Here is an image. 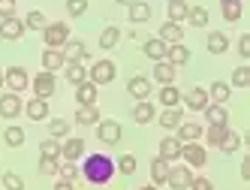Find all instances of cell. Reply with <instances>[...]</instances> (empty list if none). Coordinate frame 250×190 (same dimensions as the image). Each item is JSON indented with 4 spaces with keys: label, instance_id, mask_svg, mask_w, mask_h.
<instances>
[{
    "label": "cell",
    "instance_id": "35",
    "mask_svg": "<svg viewBox=\"0 0 250 190\" xmlns=\"http://www.w3.org/2000/svg\"><path fill=\"white\" fill-rule=\"evenodd\" d=\"M223 19L229 24H235L241 19V0H226V3H223Z\"/></svg>",
    "mask_w": 250,
    "mask_h": 190
},
{
    "label": "cell",
    "instance_id": "53",
    "mask_svg": "<svg viewBox=\"0 0 250 190\" xmlns=\"http://www.w3.org/2000/svg\"><path fill=\"white\" fill-rule=\"evenodd\" d=\"M55 190H76V187H73V181H63V178H61V181L55 184Z\"/></svg>",
    "mask_w": 250,
    "mask_h": 190
},
{
    "label": "cell",
    "instance_id": "46",
    "mask_svg": "<svg viewBox=\"0 0 250 190\" xmlns=\"http://www.w3.org/2000/svg\"><path fill=\"white\" fill-rule=\"evenodd\" d=\"M40 151H42V157H55V160H58V154H61V145H58V142H55V139L48 136L45 142H40Z\"/></svg>",
    "mask_w": 250,
    "mask_h": 190
},
{
    "label": "cell",
    "instance_id": "48",
    "mask_svg": "<svg viewBox=\"0 0 250 190\" xmlns=\"http://www.w3.org/2000/svg\"><path fill=\"white\" fill-rule=\"evenodd\" d=\"M84 9H87V0H66V12L69 15H84Z\"/></svg>",
    "mask_w": 250,
    "mask_h": 190
},
{
    "label": "cell",
    "instance_id": "25",
    "mask_svg": "<svg viewBox=\"0 0 250 190\" xmlns=\"http://www.w3.org/2000/svg\"><path fill=\"white\" fill-rule=\"evenodd\" d=\"M166 61H169V63H175V66H181V63H187V61H190V48H184L181 42H175V45H169V51H166Z\"/></svg>",
    "mask_w": 250,
    "mask_h": 190
},
{
    "label": "cell",
    "instance_id": "4",
    "mask_svg": "<svg viewBox=\"0 0 250 190\" xmlns=\"http://www.w3.org/2000/svg\"><path fill=\"white\" fill-rule=\"evenodd\" d=\"M181 157H184L193 169H199V166H205L208 154H205V148H202V145H196V142H184V145H181Z\"/></svg>",
    "mask_w": 250,
    "mask_h": 190
},
{
    "label": "cell",
    "instance_id": "50",
    "mask_svg": "<svg viewBox=\"0 0 250 190\" xmlns=\"http://www.w3.org/2000/svg\"><path fill=\"white\" fill-rule=\"evenodd\" d=\"M0 15H3V19H12L15 15V0H0Z\"/></svg>",
    "mask_w": 250,
    "mask_h": 190
},
{
    "label": "cell",
    "instance_id": "6",
    "mask_svg": "<svg viewBox=\"0 0 250 190\" xmlns=\"http://www.w3.org/2000/svg\"><path fill=\"white\" fill-rule=\"evenodd\" d=\"M115 79V63L112 61H97L91 66V82L94 84H109Z\"/></svg>",
    "mask_w": 250,
    "mask_h": 190
},
{
    "label": "cell",
    "instance_id": "15",
    "mask_svg": "<svg viewBox=\"0 0 250 190\" xmlns=\"http://www.w3.org/2000/svg\"><path fill=\"white\" fill-rule=\"evenodd\" d=\"M184 103H187V109H193V112H202L205 106H211L208 91H202V88H193V91L184 97Z\"/></svg>",
    "mask_w": 250,
    "mask_h": 190
},
{
    "label": "cell",
    "instance_id": "33",
    "mask_svg": "<svg viewBox=\"0 0 250 190\" xmlns=\"http://www.w3.org/2000/svg\"><path fill=\"white\" fill-rule=\"evenodd\" d=\"M181 121H184V118H181V109H178V106H175V109H166L163 115H160V124H163L166 130H175Z\"/></svg>",
    "mask_w": 250,
    "mask_h": 190
},
{
    "label": "cell",
    "instance_id": "44",
    "mask_svg": "<svg viewBox=\"0 0 250 190\" xmlns=\"http://www.w3.org/2000/svg\"><path fill=\"white\" fill-rule=\"evenodd\" d=\"M223 136H226V127L211 124V127H208V133H205V139H208V145H220V142H223Z\"/></svg>",
    "mask_w": 250,
    "mask_h": 190
},
{
    "label": "cell",
    "instance_id": "27",
    "mask_svg": "<svg viewBox=\"0 0 250 190\" xmlns=\"http://www.w3.org/2000/svg\"><path fill=\"white\" fill-rule=\"evenodd\" d=\"M226 48H229V40H226V33L214 30L211 37H208V51H211V55H223Z\"/></svg>",
    "mask_w": 250,
    "mask_h": 190
},
{
    "label": "cell",
    "instance_id": "24",
    "mask_svg": "<svg viewBox=\"0 0 250 190\" xmlns=\"http://www.w3.org/2000/svg\"><path fill=\"white\" fill-rule=\"evenodd\" d=\"M133 118H136V124H151L154 121V106L148 100H139L136 109H133Z\"/></svg>",
    "mask_w": 250,
    "mask_h": 190
},
{
    "label": "cell",
    "instance_id": "5",
    "mask_svg": "<svg viewBox=\"0 0 250 190\" xmlns=\"http://www.w3.org/2000/svg\"><path fill=\"white\" fill-rule=\"evenodd\" d=\"M58 91V82H55V73H40L37 79H33V94H37L40 100L51 97Z\"/></svg>",
    "mask_w": 250,
    "mask_h": 190
},
{
    "label": "cell",
    "instance_id": "47",
    "mask_svg": "<svg viewBox=\"0 0 250 190\" xmlns=\"http://www.w3.org/2000/svg\"><path fill=\"white\" fill-rule=\"evenodd\" d=\"M3 187L6 190H24V181H21V175H15V172H3Z\"/></svg>",
    "mask_w": 250,
    "mask_h": 190
},
{
    "label": "cell",
    "instance_id": "30",
    "mask_svg": "<svg viewBox=\"0 0 250 190\" xmlns=\"http://www.w3.org/2000/svg\"><path fill=\"white\" fill-rule=\"evenodd\" d=\"M187 9H190V6L184 3V0H169V21H175V24L184 21V19H187Z\"/></svg>",
    "mask_w": 250,
    "mask_h": 190
},
{
    "label": "cell",
    "instance_id": "38",
    "mask_svg": "<svg viewBox=\"0 0 250 190\" xmlns=\"http://www.w3.org/2000/svg\"><path fill=\"white\" fill-rule=\"evenodd\" d=\"M238 145H241V136L238 133H232V130H226V136H223V142L217 145L223 154H232V151H238Z\"/></svg>",
    "mask_w": 250,
    "mask_h": 190
},
{
    "label": "cell",
    "instance_id": "2",
    "mask_svg": "<svg viewBox=\"0 0 250 190\" xmlns=\"http://www.w3.org/2000/svg\"><path fill=\"white\" fill-rule=\"evenodd\" d=\"M42 40H45V45H48V48H61V45L69 40V27H66V24H61V21L45 24V27H42Z\"/></svg>",
    "mask_w": 250,
    "mask_h": 190
},
{
    "label": "cell",
    "instance_id": "51",
    "mask_svg": "<svg viewBox=\"0 0 250 190\" xmlns=\"http://www.w3.org/2000/svg\"><path fill=\"white\" fill-rule=\"evenodd\" d=\"M190 190H214V184L208 178H193L190 181Z\"/></svg>",
    "mask_w": 250,
    "mask_h": 190
},
{
    "label": "cell",
    "instance_id": "18",
    "mask_svg": "<svg viewBox=\"0 0 250 190\" xmlns=\"http://www.w3.org/2000/svg\"><path fill=\"white\" fill-rule=\"evenodd\" d=\"M202 112H205V118H208V124L226 127V121H229V112H226V106H220V103H214V106H205Z\"/></svg>",
    "mask_w": 250,
    "mask_h": 190
},
{
    "label": "cell",
    "instance_id": "1",
    "mask_svg": "<svg viewBox=\"0 0 250 190\" xmlns=\"http://www.w3.org/2000/svg\"><path fill=\"white\" fill-rule=\"evenodd\" d=\"M82 172H84V178L91 184H109L112 175H115V163L105 157V154H91V157L84 160Z\"/></svg>",
    "mask_w": 250,
    "mask_h": 190
},
{
    "label": "cell",
    "instance_id": "34",
    "mask_svg": "<svg viewBox=\"0 0 250 190\" xmlns=\"http://www.w3.org/2000/svg\"><path fill=\"white\" fill-rule=\"evenodd\" d=\"M118 40H121V30H118L115 24H109V27L100 33V45H103V48H115Z\"/></svg>",
    "mask_w": 250,
    "mask_h": 190
},
{
    "label": "cell",
    "instance_id": "3",
    "mask_svg": "<svg viewBox=\"0 0 250 190\" xmlns=\"http://www.w3.org/2000/svg\"><path fill=\"white\" fill-rule=\"evenodd\" d=\"M3 82L9 84V91L12 94H19V91H24L27 88V70H24V66H9V70L3 73Z\"/></svg>",
    "mask_w": 250,
    "mask_h": 190
},
{
    "label": "cell",
    "instance_id": "40",
    "mask_svg": "<svg viewBox=\"0 0 250 190\" xmlns=\"http://www.w3.org/2000/svg\"><path fill=\"white\" fill-rule=\"evenodd\" d=\"M115 166H118L115 172H121V175H133V172H136V157H133V154H124Z\"/></svg>",
    "mask_w": 250,
    "mask_h": 190
},
{
    "label": "cell",
    "instance_id": "28",
    "mask_svg": "<svg viewBox=\"0 0 250 190\" xmlns=\"http://www.w3.org/2000/svg\"><path fill=\"white\" fill-rule=\"evenodd\" d=\"M208 100H214V103H220V106H226V100H229V84H226V82H214V84H211V91H208Z\"/></svg>",
    "mask_w": 250,
    "mask_h": 190
},
{
    "label": "cell",
    "instance_id": "37",
    "mask_svg": "<svg viewBox=\"0 0 250 190\" xmlns=\"http://www.w3.org/2000/svg\"><path fill=\"white\" fill-rule=\"evenodd\" d=\"M3 142H6L9 148H19V145H24V130H21V127H6V133H3Z\"/></svg>",
    "mask_w": 250,
    "mask_h": 190
},
{
    "label": "cell",
    "instance_id": "23",
    "mask_svg": "<svg viewBox=\"0 0 250 190\" xmlns=\"http://www.w3.org/2000/svg\"><path fill=\"white\" fill-rule=\"evenodd\" d=\"M166 51H169V45H166L163 40H160V37L145 42V55H148L151 61H166Z\"/></svg>",
    "mask_w": 250,
    "mask_h": 190
},
{
    "label": "cell",
    "instance_id": "36",
    "mask_svg": "<svg viewBox=\"0 0 250 190\" xmlns=\"http://www.w3.org/2000/svg\"><path fill=\"white\" fill-rule=\"evenodd\" d=\"M187 21L196 24V27L208 24V9H205V6H190V9H187Z\"/></svg>",
    "mask_w": 250,
    "mask_h": 190
},
{
    "label": "cell",
    "instance_id": "29",
    "mask_svg": "<svg viewBox=\"0 0 250 190\" xmlns=\"http://www.w3.org/2000/svg\"><path fill=\"white\" fill-rule=\"evenodd\" d=\"M178 100H181V94H178L175 84H163V91H160V103H163L166 109H175Z\"/></svg>",
    "mask_w": 250,
    "mask_h": 190
},
{
    "label": "cell",
    "instance_id": "10",
    "mask_svg": "<svg viewBox=\"0 0 250 190\" xmlns=\"http://www.w3.org/2000/svg\"><path fill=\"white\" fill-rule=\"evenodd\" d=\"M127 91H130V97H136V100H148V97H151V82H148L145 76H133V79L127 82Z\"/></svg>",
    "mask_w": 250,
    "mask_h": 190
},
{
    "label": "cell",
    "instance_id": "43",
    "mask_svg": "<svg viewBox=\"0 0 250 190\" xmlns=\"http://www.w3.org/2000/svg\"><path fill=\"white\" fill-rule=\"evenodd\" d=\"M48 133H51V139H61V136H66L69 133V124H66V121H48Z\"/></svg>",
    "mask_w": 250,
    "mask_h": 190
},
{
    "label": "cell",
    "instance_id": "57",
    "mask_svg": "<svg viewBox=\"0 0 250 190\" xmlns=\"http://www.w3.org/2000/svg\"><path fill=\"white\" fill-rule=\"evenodd\" d=\"M0 88H3V70H0Z\"/></svg>",
    "mask_w": 250,
    "mask_h": 190
},
{
    "label": "cell",
    "instance_id": "11",
    "mask_svg": "<svg viewBox=\"0 0 250 190\" xmlns=\"http://www.w3.org/2000/svg\"><path fill=\"white\" fill-rule=\"evenodd\" d=\"M190 181H193V175H190V169H169V178H166V184L172 187V190H187L190 187Z\"/></svg>",
    "mask_w": 250,
    "mask_h": 190
},
{
    "label": "cell",
    "instance_id": "54",
    "mask_svg": "<svg viewBox=\"0 0 250 190\" xmlns=\"http://www.w3.org/2000/svg\"><path fill=\"white\" fill-rule=\"evenodd\" d=\"M241 178H250V160H244V166H241Z\"/></svg>",
    "mask_w": 250,
    "mask_h": 190
},
{
    "label": "cell",
    "instance_id": "20",
    "mask_svg": "<svg viewBox=\"0 0 250 190\" xmlns=\"http://www.w3.org/2000/svg\"><path fill=\"white\" fill-rule=\"evenodd\" d=\"M19 112H21V97H15V94L0 97V115L3 118H15Z\"/></svg>",
    "mask_w": 250,
    "mask_h": 190
},
{
    "label": "cell",
    "instance_id": "56",
    "mask_svg": "<svg viewBox=\"0 0 250 190\" xmlns=\"http://www.w3.org/2000/svg\"><path fill=\"white\" fill-rule=\"evenodd\" d=\"M139 190H157V184H151V187H139Z\"/></svg>",
    "mask_w": 250,
    "mask_h": 190
},
{
    "label": "cell",
    "instance_id": "32",
    "mask_svg": "<svg viewBox=\"0 0 250 190\" xmlns=\"http://www.w3.org/2000/svg\"><path fill=\"white\" fill-rule=\"evenodd\" d=\"M148 19H151V6L145 3V0H139V3L130 6V21L139 24V21H148Z\"/></svg>",
    "mask_w": 250,
    "mask_h": 190
},
{
    "label": "cell",
    "instance_id": "13",
    "mask_svg": "<svg viewBox=\"0 0 250 190\" xmlns=\"http://www.w3.org/2000/svg\"><path fill=\"white\" fill-rule=\"evenodd\" d=\"M181 139H172V136H166V139L163 142H160V157H163V160H178V157H181Z\"/></svg>",
    "mask_w": 250,
    "mask_h": 190
},
{
    "label": "cell",
    "instance_id": "45",
    "mask_svg": "<svg viewBox=\"0 0 250 190\" xmlns=\"http://www.w3.org/2000/svg\"><path fill=\"white\" fill-rule=\"evenodd\" d=\"M58 172H61L63 181H76V178H79V166H76L73 160H66L63 166H58Z\"/></svg>",
    "mask_w": 250,
    "mask_h": 190
},
{
    "label": "cell",
    "instance_id": "39",
    "mask_svg": "<svg viewBox=\"0 0 250 190\" xmlns=\"http://www.w3.org/2000/svg\"><path fill=\"white\" fill-rule=\"evenodd\" d=\"M66 79L73 82V84H82V82H87V70L82 63H69V70H66Z\"/></svg>",
    "mask_w": 250,
    "mask_h": 190
},
{
    "label": "cell",
    "instance_id": "16",
    "mask_svg": "<svg viewBox=\"0 0 250 190\" xmlns=\"http://www.w3.org/2000/svg\"><path fill=\"white\" fill-rule=\"evenodd\" d=\"M66 61H63V51L61 48H45L42 51V66H45V73H55V70H61Z\"/></svg>",
    "mask_w": 250,
    "mask_h": 190
},
{
    "label": "cell",
    "instance_id": "52",
    "mask_svg": "<svg viewBox=\"0 0 250 190\" xmlns=\"http://www.w3.org/2000/svg\"><path fill=\"white\" fill-rule=\"evenodd\" d=\"M238 55L241 58H250V37H241L238 40Z\"/></svg>",
    "mask_w": 250,
    "mask_h": 190
},
{
    "label": "cell",
    "instance_id": "8",
    "mask_svg": "<svg viewBox=\"0 0 250 190\" xmlns=\"http://www.w3.org/2000/svg\"><path fill=\"white\" fill-rule=\"evenodd\" d=\"M21 33H24V21H19L15 15L0 21V40H21Z\"/></svg>",
    "mask_w": 250,
    "mask_h": 190
},
{
    "label": "cell",
    "instance_id": "42",
    "mask_svg": "<svg viewBox=\"0 0 250 190\" xmlns=\"http://www.w3.org/2000/svg\"><path fill=\"white\" fill-rule=\"evenodd\" d=\"M232 84H235V88H247V84H250V70H247V66L232 70Z\"/></svg>",
    "mask_w": 250,
    "mask_h": 190
},
{
    "label": "cell",
    "instance_id": "41",
    "mask_svg": "<svg viewBox=\"0 0 250 190\" xmlns=\"http://www.w3.org/2000/svg\"><path fill=\"white\" fill-rule=\"evenodd\" d=\"M24 27H30V30H42V27H45V15H42L40 9L27 12V19H24Z\"/></svg>",
    "mask_w": 250,
    "mask_h": 190
},
{
    "label": "cell",
    "instance_id": "7",
    "mask_svg": "<svg viewBox=\"0 0 250 190\" xmlns=\"http://www.w3.org/2000/svg\"><path fill=\"white\" fill-rule=\"evenodd\" d=\"M97 136H100V142H105V145H118L121 142V124H118V121H100Z\"/></svg>",
    "mask_w": 250,
    "mask_h": 190
},
{
    "label": "cell",
    "instance_id": "49",
    "mask_svg": "<svg viewBox=\"0 0 250 190\" xmlns=\"http://www.w3.org/2000/svg\"><path fill=\"white\" fill-rule=\"evenodd\" d=\"M40 172H42V175H55V172H58V160L55 157H42L40 160Z\"/></svg>",
    "mask_w": 250,
    "mask_h": 190
},
{
    "label": "cell",
    "instance_id": "17",
    "mask_svg": "<svg viewBox=\"0 0 250 190\" xmlns=\"http://www.w3.org/2000/svg\"><path fill=\"white\" fill-rule=\"evenodd\" d=\"M202 136V124H193V121H181L178 124V139L181 142H196Z\"/></svg>",
    "mask_w": 250,
    "mask_h": 190
},
{
    "label": "cell",
    "instance_id": "26",
    "mask_svg": "<svg viewBox=\"0 0 250 190\" xmlns=\"http://www.w3.org/2000/svg\"><path fill=\"white\" fill-rule=\"evenodd\" d=\"M169 160H163V157H157L154 163H151V178H154V184H166V178H169Z\"/></svg>",
    "mask_w": 250,
    "mask_h": 190
},
{
    "label": "cell",
    "instance_id": "14",
    "mask_svg": "<svg viewBox=\"0 0 250 190\" xmlns=\"http://www.w3.org/2000/svg\"><path fill=\"white\" fill-rule=\"evenodd\" d=\"M160 40H163L166 45L181 42V40H184V27H181V24H175V21H166L163 27H160Z\"/></svg>",
    "mask_w": 250,
    "mask_h": 190
},
{
    "label": "cell",
    "instance_id": "58",
    "mask_svg": "<svg viewBox=\"0 0 250 190\" xmlns=\"http://www.w3.org/2000/svg\"><path fill=\"white\" fill-rule=\"evenodd\" d=\"M223 3H226V0H223Z\"/></svg>",
    "mask_w": 250,
    "mask_h": 190
},
{
    "label": "cell",
    "instance_id": "21",
    "mask_svg": "<svg viewBox=\"0 0 250 190\" xmlns=\"http://www.w3.org/2000/svg\"><path fill=\"white\" fill-rule=\"evenodd\" d=\"M61 154H63V160H79L82 154H84V142L82 139H66L63 145H61Z\"/></svg>",
    "mask_w": 250,
    "mask_h": 190
},
{
    "label": "cell",
    "instance_id": "12",
    "mask_svg": "<svg viewBox=\"0 0 250 190\" xmlns=\"http://www.w3.org/2000/svg\"><path fill=\"white\" fill-rule=\"evenodd\" d=\"M76 100H79V106H94V103H97V84L94 82L76 84Z\"/></svg>",
    "mask_w": 250,
    "mask_h": 190
},
{
    "label": "cell",
    "instance_id": "55",
    "mask_svg": "<svg viewBox=\"0 0 250 190\" xmlns=\"http://www.w3.org/2000/svg\"><path fill=\"white\" fill-rule=\"evenodd\" d=\"M121 6H133V3H139V0H118Z\"/></svg>",
    "mask_w": 250,
    "mask_h": 190
},
{
    "label": "cell",
    "instance_id": "9",
    "mask_svg": "<svg viewBox=\"0 0 250 190\" xmlns=\"http://www.w3.org/2000/svg\"><path fill=\"white\" fill-rule=\"evenodd\" d=\"M87 58V48H84V42H79V40H73V42H63V61L66 63H82Z\"/></svg>",
    "mask_w": 250,
    "mask_h": 190
},
{
    "label": "cell",
    "instance_id": "31",
    "mask_svg": "<svg viewBox=\"0 0 250 190\" xmlns=\"http://www.w3.org/2000/svg\"><path fill=\"white\" fill-rule=\"evenodd\" d=\"M76 121L79 124H97L100 121V112H97V106H79V112H76Z\"/></svg>",
    "mask_w": 250,
    "mask_h": 190
},
{
    "label": "cell",
    "instance_id": "19",
    "mask_svg": "<svg viewBox=\"0 0 250 190\" xmlns=\"http://www.w3.org/2000/svg\"><path fill=\"white\" fill-rule=\"evenodd\" d=\"M175 73H178V66L169 63V61H157V66H154V79L163 82V84H172L175 82Z\"/></svg>",
    "mask_w": 250,
    "mask_h": 190
},
{
    "label": "cell",
    "instance_id": "22",
    "mask_svg": "<svg viewBox=\"0 0 250 190\" xmlns=\"http://www.w3.org/2000/svg\"><path fill=\"white\" fill-rule=\"evenodd\" d=\"M27 118H30V121H45V118H48V103L40 100V97H33V100L27 103Z\"/></svg>",
    "mask_w": 250,
    "mask_h": 190
}]
</instances>
